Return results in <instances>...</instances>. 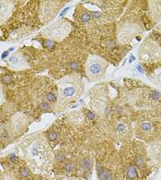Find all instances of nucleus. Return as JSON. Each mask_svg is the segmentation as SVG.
<instances>
[{
    "mask_svg": "<svg viewBox=\"0 0 161 180\" xmlns=\"http://www.w3.org/2000/svg\"><path fill=\"white\" fill-rule=\"evenodd\" d=\"M58 87V103L59 106L67 105V103L77 100L82 94L84 84L82 79L77 75H69L57 82Z\"/></svg>",
    "mask_w": 161,
    "mask_h": 180,
    "instance_id": "f257e3e1",
    "label": "nucleus"
},
{
    "mask_svg": "<svg viewBox=\"0 0 161 180\" xmlns=\"http://www.w3.org/2000/svg\"><path fill=\"white\" fill-rule=\"evenodd\" d=\"M72 25L67 19H61L49 25L43 31V35L51 41L61 42L69 35Z\"/></svg>",
    "mask_w": 161,
    "mask_h": 180,
    "instance_id": "f03ea898",
    "label": "nucleus"
},
{
    "mask_svg": "<svg viewBox=\"0 0 161 180\" xmlns=\"http://www.w3.org/2000/svg\"><path fill=\"white\" fill-rule=\"evenodd\" d=\"M108 62L98 56H91L86 63V73L90 81H100L105 77Z\"/></svg>",
    "mask_w": 161,
    "mask_h": 180,
    "instance_id": "7ed1b4c3",
    "label": "nucleus"
},
{
    "mask_svg": "<svg viewBox=\"0 0 161 180\" xmlns=\"http://www.w3.org/2000/svg\"><path fill=\"white\" fill-rule=\"evenodd\" d=\"M139 57L144 62H156L161 60V47L155 42H146L138 51Z\"/></svg>",
    "mask_w": 161,
    "mask_h": 180,
    "instance_id": "20e7f679",
    "label": "nucleus"
},
{
    "mask_svg": "<svg viewBox=\"0 0 161 180\" xmlns=\"http://www.w3.org/2000/svg\"><path fill=\"white\" fill-rule=\"evenodd\" d=\"M61 2L57 1H44L41 5V19L43 23H48L53 19L59 11Z\"/></svg>",
    "mask_w": 161,
    "mask_h": 180,
    "instance_id": "39448f33",
    "label": "nucleus"
},
{
    "mask_svg": "<svg viewBox=\"0 0 161 180\" xmlns=\"http://www.w3.org/2000/svg\"><path fill=\"white\" fill-rule=\"evenodd\" d=\"M9 65L11 69H16V70L29 68V63L26 59L25 56H24L22 53H19V52L14 54V55L9 58Z\"/></svg>",
    "mask_w": 161,
    "mask_h": 180,
    "instance_id": "423d86ee",
    "label": "nucleus"
},
{
    "mask_svg": "<svg viewBox=\"0 0 161 180\" xmlns=\"http://www.w3.org/2000/svg\"><path fill=\"white\" fill-rule=\"evenodd\" d=\"M14 8V4L11 1H1L0 2V18L1 23L3 24L6 20L9 19L12 10Z\"/></svg>",
    "mask_w": 161,
    "mask_h": 180,
    "instance_id": "0eeeda50",
    "label": "nucleus"
},
{
    "mask_svg": "<svg viewBox=\"0 0 161 180\" xmlns=\"http://www.w3.org/2000/svg\"><path fill=\"white\" fill-rule=\"evenodd\" d=\"M149 155L153 162L161 163V140L156 141L149 146Z\"/></svg>",
    "mask_w": 161,
    "mask_h": 180,
    "instance_id": "6e6552de",
    "label": "nucleus"
},
{
    "mask_svg": "<svg viewBox=\"0 0 161 180\" xmlns=\"http://www.w3.org/2000/svg\"><path fill=\"white\" fill-rule=\"evenodd\" d=\"M139 131L140 133L144 136H150L151 134L154 131V127L153 125L148 122V121H146V122H142L139 126Z\"/></svg>",
    "mask_w": 161,
    "mask_h": 180,
    "instance_id": "1a4fd4ad",
    "label": "nucleus"
},
{
    "mask_svg": "<svg viewBox=\"0 0 161 180\" xmlns=\"http://www.w3.org/2000/svg\"><path fill=\"white\" fill-rule=\"evenodd\" d=\"M125 175L127 179L129 180H134L138 177V172L136 169V166L134 165H129L126 166L125 168Z\"/></svg>",
    "mask_w": 161,
    "mask_h": 180,
    "instance_id": "9d476101",
    "label": "nucleus"
},
{
    "mask_svg": "<svg viewBox=\"0 0 161 180\" xmlns=\"http://www.w3.org/2000/svg\"><path fill=\"white\" fill-rule=\"evenodd\" d=\"M115 131H116V134L118 136H127L128 132H129V127H128V125L125 122H119L117 123L116 127H115Z\"/></svg>",
    "mask_w": 161,
    "mask_h": 180,
    "instance_id": "9b49d317",
    "label": "nucleus"
},
{
    "mask_svg": "<svg viewBox=\"0 0 161 180\" xmlns=\"http://www.w3.org/2000/svg\"><path fill=\"white\" fill-rule=\"evenodd\" d=\"M134 165L139 169H143L146 166V160L142 155H137L134 159Z\"/></svg>",
    "mask_w": 161,
    "mask_h": 180,
    "instance_id": "f8f14e48",
    "label": "nucleus"
},
{
    "mask_svg": "<svg viewBox=\"0 0 161 180\" xmlns=\"http://www.w3.org/2000/svg\"><path fill=\"white\" fill-rule=\"evenodd\" d=\"M91 18L92 17L90 16V14L88 12H86L85 9L81 11L80 13V20L83 23H89L90 20H91Z\"/></svg>",
    "mask_w": 161,
    "mask_h": 180,
    "instance_id": "ddd939ff",
    "label": "nucleus"
},
{
    "mask_svg": "<svg viewBox=\"0 0 161 180\" xmlns=\"http://www.w3.org/2000/svg\"><path fill=\"white\" fill-rule=\"evenodd\" d=\"M80 165L84 169H90L93 165V161L90 158H85L80 162Z\"/></svg>",
    "mask_w": 161,
    "mask_h": 180,
    "instance_id": "4468645a",
    "label": "nucleus"
},
{
    "mask_svg": "<svg viewBox=\"0 0 161 180\" xmlns=\"http://www.w3.org/2000/svg\"><path fill=\"white\" fill-rule=\"evenodd\" d=\"M154 81L158 86L161 87V69L155 74L154 76Z\"/></svg>",
    "mask_w": 161,
    "mask_h": 180,
    "instance_id": "2eb2a0df",
    "label": "nucleus"
},
{
    "mask_svg": "<svg viewBox=\"0 0 161 180\" xmlns=\"http://www.w3.org/2000/svg\"><path fill=\"white\" fill-rule=\"evenodd\" d=\"M100 180H110V173L109 170H103V172L100 175Z\"/></svg>",
    "mask_w": 161,
    "mask_h": 180,
    "instance_id": "dca6fc26",
    "label": "nucleus"
},
{
    "mask_svg": "<svg viewBox=\"0 0 161 180\" xmlns=\"http://www.w3.org/2000/svg\"><path fill=\"white\" fill-rule=\"evenodd\" d=\"M64 168H65V171H67V172H72V171L74 170V168H75V165H74L73 163L68 162V163H67V164L65 165Z\"/></svg>",
    "mask_w": 161,
    "mask_h": 180,
    "instance_id": "f3484780",
    "label": "nucleus"
},
{
    "mask_svg": "<svg viewBox=\"0 0 161 180\" xmlns=\"http://www.w3.org/2000/svg\"><path fill=\"white\" fill-rule=\"evenodd\" d=\"M46 99H47L48 102L53 103V102H55L56 101L57 97H56V95L53 93H48L46 94Z\"/></svg>",
    "mask_w": 161,
    "mask_h": 180,
    "instance_id": "a211bd4d",
    "label": "nucleus"
},
{
    "mask_svg": "<svg viewBox=\"0 0 161 180\" xmlns=\"http://www.w3.org/2000/svg\"><path fill=\"white\" fill-rule=\"evenodd\" d=\"M30 175H31L30 171L27 168H22L20 170V175H21V177H29Z\"/></svg>",
    "mask_w": 161,
    "mask_h": 180,
    "instance_id": "6ab92c4d",
    "label": "nucleus"
},
{
    "mask_svg": "<svg viewBox=\"0 0 161 180\" xmlns=\"http://www.w3.org/2000/svg\"><path fill=\"white\" fill-rule=\"evenodd\" d=\"M55 160H56V162H58V163H61V162H64L65 160V155L64 153H62V152H60V153H58L56 155V157H55Z\"/></svg>",
    "mask_w": 161,
    "mask_h": 180,
    "instance_id": "aec40b11",
    "label": "nucleus"
},
{
    "mask_svg": "<svg viewBox=\"0 0 161 180\" xmlns=\"http://www.w3.org/2000/svg\"><path fill=\"white\" fill-rule=\"evenodd\" d=\"M49 139H50L51 141L55 140L57 139V134H56V132H55V131L51 132V133H50V135H49Z\"/></svg>",
    "mask_w": 161,
    "mask_h": 180,
    "instance_id": "412c9836",
    "label": "nucleus"
},
{
    "mask_svg": "<svg viewBox=\"0 0 161 180\" xmlns=\"http://www.w3.org/2000/svg\"><path fill=\"white\" fill-rule=\"evenodd\" d=\"M40 107L42 108L43 110H47L48 108H49V104L46 103H41V106Z\"/></svg>",
    "mask_w": 161,
    "mask_h": 180,
    "instance_id": "4be33fe9",
    "label": "nucleus"
},
{
    "mask_svg": "<svg viewBox=\"0 0 161 180\" xmlns=\"http://www.w3.org/2000/svg\"><path fill=\"white\" fill-rule=\"evenodd\" d=\"M3 82H6V83H9L11 81V79H10V76H6L3 78Z\"/></svg>",
    "mask_w": 161,
    "mask_h": 180,
    "instance_id": "5701e85b",
    "label": "nucleus"
},
{
    "mask_svg": "<svg viewBox=\"0 0 161 180\" xmlns=\"http://www.w3.org/2000/svg\"><path fill=\"white\" fill-rule=\"evenodd\" d=\"M11 160L13 161V162H15V163H17V162H18V160H17V158H16V156H13V155L11 156Z\"/></svg>",
    "mask_w": 161,
    "mask_h": 180,
    "instance_id": "b1692460",
    "label": "nucleus"
},
{
    "mask_svg": "<svg viewBox=\"0 0 161 180\" xmlns=\"http://www.w3.org/2000/svg\"><path fill=\"white\" fill-rule=\"evenodd\" d=\"M21 180H23V179H21Z\"/></svg>",
    "mask_w": 161,
    "mask_h": 180,
    "instance_id": "393cba45",
    "label": "nucleus"
}]
</instances>
